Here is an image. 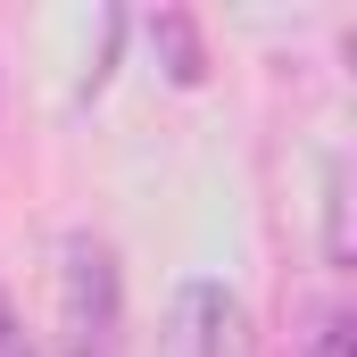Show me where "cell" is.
<instances>
[{
  "label": "cell",
  "instance_id": "cell-1",
  "mask_svg": "<svg viewBox=\"0 0 357 357\" xmlns=\"http://www.w3.org/2000/svg\"><path fill=\"white\" fill-rule=\"evenodd\" d=\"M116 349H125V274H116V250L75 225L59 241V333H50V357H116Z\"/></svg>",
  "mask_w": 357,
  "mask_h": 357
},
{
  "label": "cell",
  "instance_id": "cell-2",
  "mask_svg": "<svg viewBox=\"0 0 357 357\" xmlns=\"http://www.w3.org/2000/svg\"><path fill=\"white\" fill-rule=\"evenodd\" d=\"M158 357H258V324L241 307V291H225L216 274H191L167 299V333Z\"/></svg>",
  "mask_w": 357,
  "mask_h": 357
},
{
  "label": "cell",
  "instance_id": "cell-3",
  "mask_svg": "<svg viewBox=\"0 0 357 357\" xmlns=\"http://www.w3.org/2000/svg\"><path fill=\"white\" fill-rule=\"evenodd\" d=\"M142 33H150V50H158V67H167L175 91L208 84V42H199V17H191V8H150Z\"/></svg>",
  "mask_w": 357,
  "mask_h": 357
},
{
  "label": "cell",
  "instance_id": "cell-4",
  "mask_svg": "<svg viewBox=\"0 0 357 357\" xmlns=\"http://www.w3.org/2000/svg\"><path fill=\"white\" fill-rule=\"evenodd\" d=\"M299 357H357V324H349V307H316V324H307Z\"/></svg>",
  "mask_w": 357,
  "mask_h": 357
},
{
  "label": "cell",
  "instance_id": "cell-5",
  "mask_svg": "<svg viewBox=\"0 0 357 357\" xmlns=\"http://www.w3.org/2000/svg\"><path fill=\"white\" fill-rule=\"evenodd\" d=\"M0 357H33L25 324H17V307H8V291H0Z\"/></svg>",
  "mask_w": 357,
  "mask_h": 357
}]
</instances>
